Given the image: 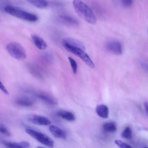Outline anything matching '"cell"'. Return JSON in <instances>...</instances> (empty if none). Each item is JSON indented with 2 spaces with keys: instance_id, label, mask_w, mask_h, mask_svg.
Returning a JSON list of instances; mask_svg holds the SVG:
<instances>
[{
  "instance_id": "2",
  "label": "cell",
  "mask_w": 148,
  "mask_h": 148,
  "mask_svg": "<svg viewBox=\"0 0 148 148\" xmlns=\"http://www.w3.org/2000/svg\"><path fill=\"white\" fill-rule=\"evenodd\" d=\"M4 11L12 16L31 22H36L38 19V16L35 14L10 5L6 6Z\"/></svg>"
},
{
  "instance_id": "20",
  "label": "cell",
  "mask_w": 148,
  "mask_h": 148,
  "mask_svg": "<svg viewBox=\"0 0 148 148\" xmlns=\"http://www.w3.org/2000/svg\"><path fill=\"white\" fill-rule=\"evenodd\" d=\"M2 143L8 148H24L21 143L12 142L5 141Z\"/></svg>"
},
{
  "instance_id": "18",
  "label": "cell",
  "mask_w": 148,
  "mask_h": 148,
  "mask_svg": "<svg viewBox=\"0 0 148 148\" xmlns=\"http://www.w3.org/2000/svg\"><path fill=\"white\" fill-rule=\"evenodd\" d=\"M103 130L107 132H113L117 130L116 124L113 122H110L105 123L103 125Z\"/></svg>"
},
{
  "instance_id": "13",
  "label": "cell",
  "mask_w": 148,
  "mask_h": 148,
  "mask_svg": "<svg viewBox=\"0 0 148 148\" xmlns=\"http://www.w3.org/2000/svg\"><path fill=\"white\" fill-rule=\"evenodd\" d=\"M31 38L35 45L38 48L41 50H44L47 48V43L39 36L33 34Z\"/></svg>"
},
{
  "instance_id": "25",
  "label": "cell",
  "mask_w": 148,
  "mask_h": 148,
  "mask_svg": "<svg viewBox=\"0 0 148 148\" xmlns=\"http://www.w3.org/2000/svg\"><path fill=\"white\" fill-rule=\"evenodd\" d=\"M132 3L133 1L130 0H123L121 1V5L125 8H127L131 6Z\"/></svg>"
},
{
  "instance_id": "5",
  "label": "cell",
  "mask_w": 148,
  "mask_h": 148,
  "mask_svg": "<svg viewBox=\"0 0 148 148\" xmlns=\"http://www.w3.org/2000/svg\"><path fill=\"white\" fill-rule=\"evenodd\" d=\"M25 131L31 137L42 144L50 148L53 147V141L46 134L30 129H26Z\"/></svg>"
},
{
  "instance_id": "9",
  "label": "cell",
  "mask_w": 148,
  "mask_h": 148,
  "mask_svg": "<svg viewBox=\"0 0 148 148\" xmlns=\"http://www.w3.org/2000/svg\"><path fill=\"white\" fill-rule=\"evenodd\" d=\"M58 19L62 24L71 27H75L79 25V23L75 18L67 15H63L60 16Z\"/></svg>"
},
{
  "instance_id": "10",
  "label": "cell",
  "mask_w": 148,
  "mask_h": 148,
  "mask_svg": "<svg viewBox=\"0 0 148 148\" xmlns=\"http://www.w3.org/2000/svg\"><path fill=\"white\" fill-rule=\"evenodd\" d=\"M49 129L50 132L55 138L63 139L66 138L65 132L60 128L55 125H50Z\"/></svg>"
},
{
  "instance_id": "30",
  "label": "cell",
  "mask_w": 148,
  "mask_h": 148,
  "mask_svg": "<svg viewBox=\"0 0 148 148\" xmlns=\"http://www.w3.org/2000/svg\"><path fill=\"white\" fill-rule=\"evenodd\" d=\"M143 148H148V147H144Z\"/></svg>"
},
{
  "instance_id": "17",
  "label": "cell",
  "mask_w": 148,
  "mask_h": 148,
  "mask_svg": "<svg viewBox=\"0 0 148 148\" xmlns=\"http://www.w3.org/2000/svg\"><path fill=\"white\" fill-rule=\"evenodd\" d=\"M29 3L39 8H43L47 7L49 3L46 1L44 0H29L27 1Z\"/></svg>"
},
{
  "instance_id": "4",
  "label": "cell",
  "mask_w": 148,
  "mask_h": 148,
  "mask_svg": "<svg viewBox=\"0 0 148 148\" xmlns=\"http://www.w3.org/2000/svg\"><path fill=\"white\" fill-rule=\"evenodd\" d=\"M6 49L9 54L13 58L18 60H22L26 57L23 48L19 44L11 42L7 44Z\"/></svg>"
},
{
  "instance_id": "21",
  "label": "cell",
  "mask_w": 148,
  "mask_h": 148,
  "mask_svg": "<svg viewBox=\"0 0 148 148\" xmlns=\"http://www.w3.org/2000/svg\"><path fill=\"white\" fill-rule=\"evenodd\" d=\"M121 136L122 138L126 139H130L132 136V131L129 127L125 128L122 132Z\"/></svg>"
},
{
  "instance_id": "3",
  "label": "cell",
  "mask_w": 148,
  "mask_h": 148,
  "mask_svg": "<svg viewBox=\"0 0 148 148\" xmlns=\"http://www.w3.org/2000/svg\"><path fill=\"white\" fill-rule=\"evenodd\" d=\"M64 48L69 52L81 58L86 64L92 68L95 67V64L90 57L84 50L76 47L67 45H62Z\"/></svg>"
},
{
  "instance_id": "11",
  "label": "cell",
  "mask_w": 148,
  "mask_h": 148,
  "mask_svg": "<svg viewBox=\"0 0 148 148\" xmlns=\"http://www.w3.org/2000/svg\"><path fill=\"white\" fill-rule=\"evenodd\" d=\"M62 44L80 48L84 50L85 47L83 44L79 40L72 38H66L62 41Z\"/></svg>"
},
{
  "instance_id": "12",
  "label": "cell",
  "mask_w": 148,
  "mask_h": 148,
  "mask_svg": "<svg viewBox=\"0 0 148 148\" xmlns=\"http://www.w3.org/2000/svg\"><path fill=\"white\" fill-rule=\"evenodd\" d=\"M37 96L45 102L51 105H55L58 103L56 99L50 95L43 92L38 93Z\"/></svg>"
},
{
  "instance_id": "24",
  "label": "cell",
  "mask_w": 148,
  "mask_h": 148,
  "mask_svg": "<svg viewBox=\"0 0 148 148\" xmlns=\"http://www.w3.org/2000/svg\"><path fill=\"white\" fill-rule=\"evenodd\" d=\"M0 132L7 136H9L10 133L8 129L3 125L0 124Z\"/></svg>"
},
{
  "instance_id": "6",
  "label": "cell",
  "mask_w": 148,
  "mask_h": 148,
  "mask_svg": "<svg viewBox=\"0 0 148 148\" xmlns=\"http://www.w3.org/2000/svg\"><path fill=\"white\" fill-rule=\"evenodd\" d=\"M27 119L30 122L37 125H48L51 124V121L47 118L37 114H29Z\"/></svg>"
},
{
  "instance_id": "8",
  "label": "cell",
  "mask_w": 148,
  "mask_h": 148,
  "mask_svg": "<svg viewBox=\"0 0 148 148\" xmlns=\"http://www.w3.org/2000/svg\"><path fill=\"white\" fill-rule=\"evenodd\" d=\"M105 47L109 52L117 55H120L122 53L123 49L121 44L116 40H111L106 44Z\"/></svg>"
},
{
  "instance_id": "27",
  "label": "cell",
  "mask_w": 148,
  "mask_h": 148,
  "mask_svg": "<svg viewBox=\"0 0 148 148\" xmlns=\"http://www.w3.org/2000/svg\"><path fill=\"white\" fill-rule=\"evenodd\" d=\"M5 3L3 2V1H0V10L4 11V8L7 6L5 5Z\"/></svg>"
},
{
  "instance_id": "19",
  "label": "cell",
  "mask_w": 148,
  "mask_h": 148,
  "mask_svg": "<svg viewBox=\"0 0 148 148\" xmlns=\"http://www.w3.org/2000/svg\"><path fill=\"white\" fill-rule=\"evenodd\" d=\"M40 59L43 62L47 64L52 63L53 60V55L49 53H45L42 54Z\"/></svg>"
},
{
  "instance_id": "29",
  "label": "cell",
  "mask_w": 148,
  "mask_h": 148,
  "mask_svg": "<svg viewBox=\"0 0 148 148\" xmlns=\"http://www.w3.org/2000/svg\"><path fill=\"white\" fill-rule=\"evenodd\" d=\"M37 148H45L43 147H41V146H38L37 147Z\"/></svg>"
},
{
  "instance_id": "16",
  "label": "cell",
  "mask_w": 148,
  "mask_h": 148,
  "mask_svg": "<svg viewBox=\"0 0 148 148\" xmlns=\"http://www.w3.org/2000/svg\"><path fill=\"white\" fill-rule=\"evenodd\" d=\"M96 111L97 114L101 118L106 119L108 117V109L105 105L101 104L97 106L96 108Z\"/></svg>"
},
{
  "instance_id": "23",
  "label": "cell",
  "mask_w": 148,
  "mask_h": 148,
  "mask_svg": "<svg viewBox=\"0 0 148 148\" xmlns=\"http://www.w3.org/2000/svg\"><path fill=\"white\" fill-rule=\"evenodd\" d=\"M68 59L73 73L74 74H76L77 70V62L73 58L71 57H69L68 58Z\"/></svg>"
},
{
  "instance_id": "28",
  "label": "cell",
  "mask_w": 148,
  "mask_h": 148,
  "mask_svg": "<svg viewBox=\"0 0 148 148\" xmlns=\"http://www.w3.org/2000/svg\"><path fill=\"white\" fill-rule=\"evenodd\" d=\"M146 112L147 114L148 113V103L147 102H145L144 104Z\"/></svg>"
},
{
  "instance_id": "26",
  "label": "cell",
  "mask_w": 148,
  "mask_h": 148,
  "mask_svg": "<svg viewBox=\"0 0 148 148\" xmlns=\"http://www.w3.org/2000/svg\"><path fill=\"white\" fill-rule=\"evenodd\" d=\"M0 89L6 95H8L9 92L3 85V84L0 81Z\"/></svg>"
},
{
  "instance_id": "22",
  "label": "cell",
  "mask_w": 148,
  "mask_h": 148,
  "mask_svg": "<svg viewBox=\"0 0 148 148\" xmlns=\"http://www.w3.org/2000/svg\"><path fill=\"white\" fill-rule=\"evenodd\" d=\"M114 143L120 148H133L127 143L119 140H116Z\"/></svg>"
},
{
  "instance_id": "1",
  "label": "cell",
  "mask_w": 148,
  "mask_h": 148,
  "mask_svg": "<svg viewBox=\"0 0 148 148\" xmlns=\"http://www.w3.org/2000/svg\"><path fill=\"white\" fill-rule=\"evenodd\" d=\"M73 5L75 12L80 17L89 23H96L95 16L85 3L80 0H74L73 2Z\"/></svg>"
},
{
  "instance_id": "7",
  "label": "cell",
  "mask_w": 148,
  "mask_h": 148,
  "mask_svg": "<svg viewBox=\"0 0 148 148\" xmlns=\"http://www.w3.org/2000/svg\"><path fill=\"white\" fill-rule=\"evenodd\" d=\"M15 101L19 106L29 107L33 105L34 102V100L32 97L30 96L22 94L17 97Z\"/></svg>"
},
{
  "instance_id": "14",
  "label": "cell",
  "mask_w": 148,
  "mask_h": 148,
  "mask_svg": "<svg viewBox=\"0 0 148 148\" xmlns=\"http://www.w3.org/2000/svg\"><path fill=\"white\" fill-rule=\"evenodd\" d=\"M27 69L29 73L34 77L38 79H42L43 76L40 72L38 66L36 64L28 63L27 65Z\"/></svg>"
},
{
  "instance_id": "15",
  "label": "cell",
  "mask_w": 148,
  "mask_h": 148,
  "mask_svg": "<svg viewBox=\"0 0 148 148\" xmlns=\"http://www.w3.org/2000/svg\"><path fill=\"white\" fill-rule=\"evenodd\" d=\"M57 114L59 117L68 121H73L75 119L74 114L70 111L60 110L57 112Z\"/></svg>"
}]
</instances>
